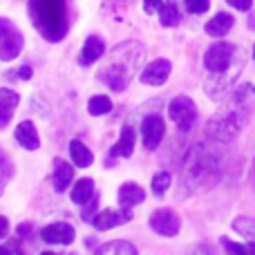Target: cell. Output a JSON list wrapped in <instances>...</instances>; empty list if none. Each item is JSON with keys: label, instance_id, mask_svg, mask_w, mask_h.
<instances>
[{"label": "cell", "instance_id": "obj_37", "mask_svg": "<svg viewBox=\"0 0 255 255\" xmlns=\"http://www.w3.org/2000/svg\"><path fill=\"white\" fill-rule=\"evenodd\" d=\"M132 2L134 0H106V7H112V4H117V7H130Z\"/></svg>", "mask_w": 255, "mask_h": 255}, {"label": "cell", "instance_id": "obj_5", "mask_svg": "<svg viewBox=\"0 0 255 255\" xmlns=\"http://www.w3.org/2000/svg\"><path fill=\"white\" fill-rule=\"evenodd\" d=\"M29 18L45 40H61L67 31L65 0H29Z\"/></svg>", "mask_w": 255, "mask_h": 255}, {"label": "cell", "instance_id": "obj_12", "mask_svg": "<svg viewBox=\"0 0 255 255\" xmlns=\"http://www.w3.org/2000/svg\"><path fill=\"white\" fill-rule=\"evenodd\" d=\"M132 220V211L130 208H121V213L117 211H101L99 215L92 217V224L97 231H110V229H117L119 224H124V222Z\"/></svg>", "mask_w": 255, "mask_h": 255}, {"label": "cell", "instance_id": "obj_26", "mask_svg": "<svg viewBox=\"0 0 255 255\" xmlns=\"http://www.w3.org/2000/svg\"><path fill=\"white\" fill-rule=\"evenodd\" d=\"M170 184H172V175H170V172H166V170L157 172V175L152 177V193L157 195V197H163V195H166V190L170 188Z\"/></svg>", "mask_w": 255, "mask_h": 255}, {"label": "cell", "instance_id": "obj_10", "mask_svg": "<svg viewBox=\"0 0 255 255\" xmlns=\"http://www.w3.org/2000/svg\"><path fill=\"white\" fill-rule=\"evenodd\" d=\"M172 72V65L168 58H157V61L148 63L145 70L141 72V83L145 85H163Z\"/></svg>", "mask_w": 255, "mask_h": 255}, {"label": "cell", "instance_id": "obj_40", "mask_svg": "<svg viewBox=\"0 0 255 255\" xmlns=\"http://www.w3.org/2000/svg\"><path fill=\"white\" fill-rule=\"evenodd\" d=\"M40 255H58V253H52V251H45V253H40Z\"/></svg>", "mask_w": 255, "mask_h": 255}, {"label": "cell", "instance_id": "obj_23", "mask_svg": "<svg viewBox=\"0 0 255 255\" xmlns=\"http://www.w3.org/2000/svg\"><path fill=\"white\" fill-rule=\"evenodd\" d=\"M179 4L175 2H163L161 9H159V22H161L163 27H175L177 22H179Z\"/></svg>", "mask_w": 255, "mask_h": 255}, {"label": "cell", "instance_id": "obj_22", "mask_svg": "<svg viewBox=\"0 0 255 255\" xmlns=\"http://www.w3.org/2000/svg\"><path fill=\"white\" fill-rule=\"evenodd\" d=\"M94 255H139V253L126 240H112V242H106L103 247H99Z\"/></svg>", "mask_w": 255, "mask_h": 255}, {"label": "cell", "instance_id": "obj_21", "mask_svg": "<svg viewBox=\"0 0 255 255\" xmlns=\"http://www.w3.org/2000/svg\"><path fill=\"white\" fill-rule=\"evenodd\" d=\"M92 197H94V179L83 177V179L76 181L74 188H72V202L83 206V204H88Z\"/></svg>", "mask_w": 255, "mask_h": 255}, {"label": "cell", "instance_id": "obj_42", "mask_svg": "<svg viewBox=\"0 0 255 255\" xmlns=\"http://www.w3.org/2000/svg\"><path fill=\"white\" fill-rule=\"evenodd\" d=\"M253 58H255V45H253Z\"/></svg>", "mask_w": 255, "mask_h": 255}, {"label": "cell", "instance_id": "obj_1", "mask_svg": "<svg viewBox=\"0 0 255 255\" xmlns=\"http://www.w3.org/2000/svg\"><path fill=\"white\" fill-rule=\"evenodd\" d=\"M247 52L233 43H215L204 54V67H206V81H204V92L211 99H222L231 90V85L242 74Z\"/></svg>", "mask_w": 255, "mask_h": 255}, {"label": "cell", "instance_id": "obj_4", "mask_svg": "<svg viewBox=\"0 0 255 255\" xmlns=\"http://www.w3.org/2000/svg\"><path fill=\"white\" fill-rule=\"evenodd\" d=\"M145 49L141 43L136 40H128V43L117 45L115 49L108 56V63L99 70V81L106 83L108 88H112L115 92H121V90L128 88V81L136 74L139 70V63L143 58Z\"/></svg>", "mask_w": 255, "mask_h": 255}, {"label": "cell", "instance_id": "obj_11", "mask_svg": "<svg viewBox=\"0 0 255 255\" xmlns=\"http://www.w3.org/2000/svg\"><path fill=\"white\" fill-rule=\"evenodd\" d=\"M40 238L47 244H72L76 238L74 226L65 224V222H56V224H49L40 231Z\"/></svg>", "mask_w": 255, "mask_h": 255}, {"label": "cell", "instance_id": "obj_27", "mask_svg": "<svg viewBox=\"0 0 255 255\" xmlns=\"http://www.w3.org/2000/svg\"><path fill=\"white\" fill-rule=\"evenodd\" d=\"M233 229H235V233H240L242 238L255 240V220L253 217H238V220L233 222Z\"/></svg>", "mask_w": 255, "mask_h": 255}, {"label": "cell", "instance_id": "obj_28", "mask_svg": "<svg viewBox=\"0 0 255 255\" xmlns=\"http://www.w3.org/2000/svg\"><path fill=\"white\" fill-rule=\"evenodd\" d=\"M181 4L190 13H206L211 9V0H181Z\"/></svg>", "mask_w": 255, "mask_h": 255}, {"label": "cell", "instance_id": "obj_19", "mask_svg": "<svg viewBox=\"0 0 255 255\" xmlns=\"http://www.w3.org/2000/svg\"><path fill=\"white\" fill-rule=\"evenodd\" d=\"M74 181V168L70 166L67 161L63 159H56V170H54V177H52V184L58 193L70 188V184Z\"/></svg>", "mask_w": 255, "mask_h": 255}, {"label": "cell", "instance_id": "obj_35", "mask_svg": "<svg viewBox=\"0 0 255 255\" xmlns=\"http://www.w3.org/2000/svg\"><path fill=\"white\" fill-rule=\"evenodd\" d=\"M9 235V220L4 215H0V240H4Z\"/></svg>", "mask_w": 255, "mask_h": 255}, {"label": "cell", "instance_id": "obj_32", "mask_svg": "<svg viewBox=\"0 0 255 255\" xmlns=\"http://www.w3.org/2000/svg\"><path fill=\"white\" fill-rule=\"evenodd\" d=\"M188 255H217V253H215V249L208 247V244H197V247L190 249Z\"/></svg>", "mask_w": 255, "mask_h": 255}, {"label": "cell", "instance_id": "obj_33", "mask_svg": "<svg viewBox=\"0 0 255 255\" xmlns=\"http://www.w3.org/2000/svg\"><path fill=\"white\" fill-rule=\"evenodd\" d=\"M233 9H240V11H249L253 7V0H226Z\"/></svg>", "mask_w": 255, "mask_h": 255}, {"label": "cell", "instance_id": "obj_13", "mask_svg": "<svg viewBox=\"0 0 255 255\" xmlns=\"http://www.w3.org/2000/svg\"><path fill=\"white\" fill-rule=\"evenodd\" d=\"M134 139H136V134H134V128H130V126H126L124 130H121V136H119V141H117L115 145L110 148V159H108V163H112V161H117V159H128L132 154V150H134Z\"/></svg>", "mask_w": 255, "mask_h": 255}, {"label": "cell", "instance_id": "obj_3", "mask_svg": "<svg viewBox=\"0 0 255 255\" xmlns=\"http://www.w3.org/2000/svg\"><path fill=\"white\" fill-rule=\"evenodd\" d=\"M222 179V161L215 150L206 143H197L186 152L181 181L190 190H208Z\"/></svg>", "mask_w": 255, "mask_h": 255}, {"label": "cell", "instance_id": "obj_6", "mask_svg": "<svg viewBox=\"0 0 255 255\" xmlns=\"http://www.w3.org/2000/svg\"><path fill=\"white\" fill-rule=\"evenodd\" d=\"M25 38L11 20L0 18V61H13L22 52Z\"/></svg>", "mask_w": 255, "mask_h": 255}, {"label": "cell", "instance_id": "obj_36", "mask_svg": "<svg viewBox=\"0 0 255 255\" xmlns=\"http://www.w3.org/2000/svg\"><path fill=\"white\" fill-rule=\"evenodd\" d=\"M11 74L18 76V79H25V81H27V79L31 76V67H29V65H22L20 70H18V72H11Z\"/></svg>", "mask_w": 255, "mask_h": 255}, {"label": "cell", "instance_id": "obj_16", "mask_svg": "<svg viewBox=\"0 0 255 255\" xmlns=\"http://www.w3.org/2000/svg\"><path fill=\"white\" fill-rule=\"evenodd\" d=\"M233 22L235 20H233V16H231V13L220 11V13H215V16L206 22V27H204V29H206V34L213 36V38H224V36L233 29Z\"/></svg>", "mask_w": 255, "mask_h": 255}, {"label": "cell", "instance_id": "obj_25", "mask_svg": "<svg viewBox=\"0 0 255 255\" xmlns=\"http://www.w3.org/2000/svg\"><path fill=\"white\" fill-rule=\"evenodd\" d=\"M13 177V163L7 157L4 150H0V195L4 193V186L9 184V179Z\"/></svg>", "mask_w": 255, "mask_h": 255}, {"label": "cell", "instance_id": "obj_17", "mask_svg": "<svg viewBox=\"0 0 255 255\" xmlns=\"http://www.w3.org/2000/svg\"><path fill=\"white\" fill-rule=\"evenodd\" d=\"M16 141L25 150H38L40 148L38 130H36V126L31 124V121H22V124H18V128H16Z\"/></svg>", "mask_w": 255, "mask_h": 255}, {"label": "cell", "instance_id": "obj_15", "mask_svg": "<svg viewBox=\"0 0 255 255\" xmlns=\"http://www.w3.org/2000/svg\"><path fill=\"white\" fill-rule=\"evenodd\" d=\"M103 54H106V45H103V40L99 38V36H90V38L85 40L83 49H81L79 63L83 67H88V65H92V63H97Z\"/></svg>", "mask_w": 255, "mask_h": 255}, {"label": "cell", "instance_id": "obj_20", "mask_svg": "<svg viewBox=\"0 0 255 255\" xmlns=\"http://www.w3.org/2000/svg\"><path fill=\"white\" fill-rule=\"evenodd\" d=\"M70 157H72V161H74L76 168H88V166H92V161H94L92 150H90L85 143H81L79 139L70 141Z\"/></svg>", "mask_w": 255, "mask_h": 255}, {"label": "cell", "instance_id": "obj_7", "mask_svg": "<svg viewBox=\"0 0 255 255\" xmlns=\"http://www.w3.org/2000/svg\"><path fill=\"white\" fill-rule=\"evenodd\" d=\"M168 117L175 121L181 132H188L197 121V106L188 97H177L168 106Z\"/></svg>", "mask_w": 255, "mask_h": 255}, {"label": "cell", "instance_id": "obj_38", "mask_svg": "<svg viewBox=\"0 0 255 255\" xmlns=\"http://www.w3.org/2000/svg\"><path fill=\"white\" fill-rule=\"evenodd\" d=\"M244 253H247V255H255V240H251V242L244 247Z\"/></svg>", "mask_w": 255, "mask_h": 255}, {"label": "cell", "instance_id": "obj_30", "mask_svg": "<svg viewBox=\"0 0 255 255\" xmlns=\"http://www.w3.org/2000/svg\"><path fill=\"white\" fill-rule=\"evenodd\" d=\"M97 206H99V197L94 195V197L90 199L88 204H83V213H81V217H83L85 222H92V217H94V211H97Z\"/></svg>", "mask_w": 255, "mask_h": 255}, {"label": "cell", "instance_id": "obj_2", "mask_svg": "<svg viewBox=\"0 0 255 255\" xmlns=\"http://www.w3.org/2000/svg\"><path fill=\"white\" fill-rule=\"evenodd\" d=\"M253 92L251 85H240L229 101L222 106V110L208 121L206 136L215 143H231L238 139V134L249 124L253 112Z\"/></svg>", "mask_w": 255, "mask_h": 255}, {"label": "cell", "instance_id": "obj_31", "mask_svg": "<svg viewBox=\"0 0 255 255\" xmlns=\"http://www.w3.org/2000/svg\"><path fill=\"white\" fill-rule=\"evenodd\" d=\"M220 242H222V247H224L226 255H247V253H244V247H240V244L231 242L229 238H222Z\"/></svg>", "mask_w": 255, "mask_h": 255}, {"label": "cell", "instance_id": "obj_39", "mask_svg": "<svg viewBox=\"0 0 255 255\" xmlns=\"http://www.w3.org/2000/svg\"><path fill=\"white\" fill-rule=\"evenodd\" d=\"M251 25H253L251 29H255V16H251Z\"/></svg>", "mask_w": 255, "mask_h": 255}, {"label": "cell", "instance_id": "obj_14", "mask_svg": "<svg viewBox=\"0 0 255 255\" xmlns=\"http://www.w3.org/2000/svg\"><path fill=\"white\" fill-rule=\"evenodd\" d=\"M18 103H20V97H18L13 90L0 88V130L9 126V121H11Z\"/></svg>", "mask_w": 255, "mask_h": 255}, {"label": "cell", "instance_id": "obj_9", "mask_svg": "<svg viewBox=\"0 0 255 255\" xmlns=\"http://www.w3.org/2000/svg\"><path fill=\"white\" fill-rule=\"evenodd\" d=\"M163 134H166V124L159 115H148L141 121V139H143L145 150L159 148V143L163 141Z\"/></svg>", "mask_w": 255, "mask_h": 255}, {"label": "cell", "instance_id": "obj_8", "mask_svg": "<svg viewBox=\"0 0 255 255\" xmlns=\"http://www.w3.org/2000/svg\"><path fill=\"white\" fill-rule=\"evenodd\" d=\"M179 226H181L179 215L172 208H159V211H154L150 215V229L154 233L163 235V238H175L179 233Z\"/></svg>", "mask_w": 255, "mask_h": 255}, {"label": "cell", "instance_id": "obj_18", "mask_svg": "<svg viewBox=\"0 0 255 255\" xmlns=\"http://www.w3.org/2000/svg\"><path fill=\"white\" fill-rule=\"evenodd\" d=\"M143 199H145V190L141 188L139 184H134V181H126V184H121V188H119L121 208H132V206H136V204H141Z\"/></svg>", "mask_w": 255, "mask_h": 255}, {"label": "cell", "instance_id": "obj_24", "mask_svg": "<svg viewBox=\"0 0 255 255\" xmlns=\"http://www.w3.org/2000/svg\"><path fill=\"white\" fill-rule=\"evenodd\" d=\"M88 110H90V115L92 117H103V115H108V112L112 110V101L108 97H103V94H97V97L90 99Z\"/></svg>", "mask_w": 255, "mask_h": 255}, {"label": "cell", "instance_id": "obj_41", "mask_svg": "<svg viewBox=\"0 0 255 255\" xmlns=\"http://www.w3.org/2000/svg\"><path fill=\"white\" fill-rule=\"evenodd\" d=\"M168 2H175V4H179V2H181V0H168Z\"/></svg>", "mask_w": 255, "mask_h": 255}, {"label": "cell", "instance_id": "obj_29", "mask_svg": "<svg viewBox=\"0 0 255 255\" xmlns=\"http://www.w3.org/2000/svg\"><path fill=\"white\" fill-rule=\"evenodd\" d=\"M0 255H22L20 242L18 240H9V242L0 244Z\"/></svg>", "mask_w": 255, "mask_h": 255}, {"label": "cell", "instance_id": "obj_34", "mask_svg": "<svg viewBox=\"0 0 255 255\" xmlns=\"http://www.w3.org/2000/svg\"><path fill=\"white\" fill-rule=\"evenodd\" d=\"M161 4H163V0H143V9H145V13H154V11H159V9H161Z\"/></svg>", "mask_w": 255, "mask_h": 255}]
</instances>
